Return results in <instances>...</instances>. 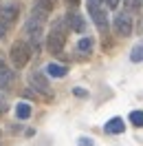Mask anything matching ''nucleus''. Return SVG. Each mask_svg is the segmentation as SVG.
<instances>
[{
  "instance_id": "1",
  "label": "nucleus",
  "mask_w": 143,
  "mask_h": 146,
  "mask_svg": "<svg viewBox=\"0 0 143 146\" xmlns=\"http://www.w3.org/2000/svg\"><path fill=\"white\" fill-rule=\"evenodd\" d=\"M9 58L16 69H24L29 62H31V46L24 40H16L9 49Z\"/></svg>"
},
{
  "instance_id": "2",
  "label": "nucleus",
  "mask_w": 143,
  "mask_h": 146,
  "mask_svg": "<svg viewBox=\"0 0 143 146\" xmlns=\"http://www.w3.org/2000/svg\"><path fill=\"white\" fill-rule=\"evenodd\" d=\"M64 29H66V25H64V22H55V25H53L51 33L46 36V49H49V53L57 55V53L64 49V42H66Z\"/></svg>"
},
{
  "instance_id": "3",
  "label": "nucleus",
  "mask_w": 143,
  "mask_h": 146,
  "mask_svg": "<svg viewBox=\"0 0 143 146\" xmlns=\"http://www.w3.org/2000/svg\"><path fill=\"white\" fill-rule=\"evenodd\" d=\"M88 11L92 16V20H95L97 29L101 33H106L108 31V16H106V11L101 9V0H88Z\"/></svg>"
},
{
  "instance_id": "4",
  "label": "nucleus",
  "mask_w": 143,
  "mask_h": 146,
  "mask_svg": "<svg viewBox=\"0 0 143 146\" xmlns=\"http://www.w3.org/2000/svg\"><path fill=\"white\" fill-rule=\"evenodd\" d=\"M29 82H31V86H33L37 93H42V95H46V98H51V95H53L51 84H49V80H46L44 71H33L31 75H29Z\"/></svg>"
},
{
  "instance_id": "5",
  "label": "nucleus",
  "mask_w": 143,
  "mask_h": 146,
  "mask_svg": "<svg viewBox=\"0 0 143 146\" xmlns=\"http://www.w3.org/2000/svg\"><path fill=\"white\" fill-rule=\"evenodd\" d=\"M16 18H20V5L18 2H7L0 7V20L9 27L11 22H16Z\"/></svg>"
},
{
  "instance_id": "6",
  "label": "nucleus",
  "mask_w": 143,
  "mask_h": 146,
  "mask_svg": "<svg viewBox=\"0 0 143 146\" xmlns=\"http://www.w3.org/2000/svg\"><path fill=\"white\" fill-rule=\"evenodd\" d=\"M115 31L119 33V36L128 38L130 33H132V18L128 16V13H119V16H115Z\"/></svg>"
},
{
  "instance_id": "7",
  "label": "nucleus",
  "mask_w": 143,
  "mask_h": 146,
  "mask_svg": "<svg viewBox=\"0 0 143 146\" xmlns=\"http://www.w3.org/2000/svg\"><path fill=\"white\" fill-rule=\"evenodd\" d=\"M44 18H37V16H31L29 20H24V27L22 31L27 33V36H33V33H42V27H44Z\"/></svg>"
},
{
  "instance_id": "8",
  "label": "nucleus",
  "mask_w": 143,
  "mask_h": 146,
  "mask_svg": "<svg viewBox=\"0 0 143 146\" xmlns=\"http://www.w3.org/2000/svg\"><path fill=\"white\" fill-rule=\"evenodd\" d=\"M66 25H68V29L75 31V33H84V31H86V22H84V18H81L79 13H68V16H66Z\"/></svg>"
},
{
  "instance_id": "9",
  "label": "nucleus",
  "mask_w": 143,
  "mask_h": 146,
  "mask_svg": "<svg viewBox=\"0 0 143 146\" xmlns=\"http://www.w3.org/2000/svg\"><path fill=\"white\" fill-rule=\"evenodd\" d=\"M104 131H106L108 135H121L125 131V122L121 117H112L106 122V126H104Z\"/></svg>"
},
{
  "instance_id": "10",
  "label": "nucleus",
  "mask_w": 143,
  "mask_h": 146,
  "mask_svg": "<svg viewBox=\"0 0 143 146\" xmlns=\"http://www.w3.org/2000/svg\"><path fill=\"white\" fill-rule=\"evenodd\" d=\"M53 11V2L51 0H37L35 5H33V16H37V18H49V13Z\"/></svg>"
},
{
  "instance_id": "11",
  "label": "nucleus",
  "mask_w": 143,
  "mask_h": 146,
  "mask_svg": "<svg viewBox=\"0 0 143 146\" xmlns=\"http://www.w3.org/2000/svg\"><path fill=\"white\" fill-rule=\"evenodd\" d=\"M44 73H46V75H51V78H64V75L68 73V66H66V64H55V62H51V64H46Z\"/></svg>"
},
{
  "instance_id": "12",
  "label": "nucleus",
  "mask_w": 143,
  "mask_h": 146,
  "mask_svg": "<svg viewBox=\"0 0 143 146\" xmlns=\"http://www.w3.org/2000/svg\"><path fill=\"white\" fill-rule=\"evenodd\" d=\"M13 71H9V69H5L2 66V62H0V91H5V89H9L11 84H13Z\"/></svg>"
},
{
  "instance_id": "13",
  "label": "nucleus",
  "mask_w": 143,
  "mask_h": 146,
  "mask_svg": "<svg viewBox=\"0 0 143 146\" xmlns=\"http://www.w3.org/2000/svg\"><path fill=\"white\" fill-rule=\"evenodd\" d=\"M16 115H18V119H29L31 117V104L29 102H18L16 104Z\"/></svg>"
},
{
  "instance_id": "14",
  "label": "nucleus",
  "mask_w": 143,
  "mask_h": 146,
  "mask_svg": "<svg viewBox=\"0 0 143 146\" xmlns=\"http://www.w3.org/2000/svg\"><path fill=\"white\" fill-rule=\"evenodd\" d=\"M130 60H132V62H143V40H139V42L132 46V51H130Z\"/></svg>"
},
{
  "instance_id": "15",
  "label": "nucleus",
  "mask_w": 143,
  "mask_h": 146,
  "mask_svg": "<svg viewBox=\"0 0 143 146\" xmlns=\"http://www.w3.org/2000/svg\"><path fill=\"white\" fill-rule=\"evenodd\" d=\"M90 49H92V38H81V40H77V46H75L77 53H90Z\"/></svg>"
},
{
  "instance_id": "16",
  "label": "nucleus",
  "mask_w": 143,
  "mask_h": 146,
  "mask_svg": "<svg viewBox=\"0 0 143 146\" xmlns=\"http://www.w3.org/2000/svg\"><path fill=\"white\" fill-rule=\"evenodd\" d=\"M130 124H134L136 128H143V111H132L130 113Z\"/></svg>"
},
{
  "instance_id": "17",
  "label": "nucleus",
  "mask_w": 143,
  "mask_h": 146,
  "mask_svg": "<svg viewBox=\"0 0 143 146\" xmlns=\"http://www.w3.org/2000/svg\"><path fill=\"white\" fill-rule=\"evenodd\" d=\"M31 51H33V49H35V51H40V49H42V33H33V36H31Z\"/></svg>"
},
{
  "instance_id": "18",
  "label": "nucleus",
  "mask_w": 143,
  "mask_h": 146,
  "mask_svg": "<svg viewBox=\"0 0 143 146\" xmlns=\"http://www.w3.org/2000/svg\"><path fill=\"white\" fill-rule=\"evenodd\" d=\"M125 7H128V11H139L141 9V0H125Z\"/></svg>"
},
{
  "instance_id": "19",
  "label": "nucleus",
  "mask_w": 143,
  "mask_h": 146,
  "mask_svg": "<svg viewBox=\"0 0 143 146\" xmlns=\"http://www.w3.org/2000/svg\"><path fill=\"white\" fill-rule=\"evenodd\" d=\"M73 95H75V98H88V93L84 91V89H79V86L73 89Z\"/></svg>"
},
{
  "instance_id": "20",
  "label": "nucleus",
  "mask_w": 143,
  "mask_h": 146,
  "mask_svg": "<svg viewBox=\"0 0 143 146\" xmlns=\"http://www.w3.org/2000/svg\"><path fill=\"white\" fill-rule=\"evenodd\" d=\"M77 144H79V146H95V142L88 139V137H79V139H77Z\"/></svg>"
},
{
  "instance_id": "21",
  "label": "nucleus",
  "mask_w": 143,
  "mask_h": 146,
  "mask_svg": "<svg viewBox=\"0 0 143 146\" xmlns=\"http://www.w3.org/2000/svg\"><path fill=\"white\" fill-rule=\"evenodd\" d=\"M5 111H7V100H5V95L0 93V115H2Z\"/></svg>"
},
{
  "instance_id": "22",
  "label": "nucleus",
  "mask_w": 143,
  "mask_h": 146,
  "mask_svg": "<svg viewBox=\"0 0 143 146\" xmlns=\"http://www.w3.org/2000/svg\"><path fill=\"white\" fill-rule=\"evenodd\" d=\"M106 2V7H110V9H117V5H119V0H104Z\"/></svg>"
},
{
  "instance_id": "23",
  "label": "nucleus",
  "mask_w": 143,
  "mask_h": 146,
  "mask_svg": "<svg viewBox=\"0 0 143 146\" xmlns=\"http://www.w3.org/2000/svg\"><path fill=\"white\" fill-rule=\"evenodd\" d=\"M5 36H7V25L0 20V38H5Z\"/></svg>"
},
{
  "instance_id": "24",
  "label": "nucleus",
  "mask_w": 143,
  "mask_h": 146,
  "mask_svg": "<svg viewBox=\"0 0 143 146\" xmlns=\"http://www.w3.org/2000/svg\"><path fill=\"white\" fill-rule=\"evenodd\" d=\"M64 2H66V5H68V7H77V5H79L81 0H64Z\"/></svg>"
},
{
  "instance_id": "25",
  "label": "nucleus",
  "mask_w": 143,
  "mask_h": 146,
  "mask_svg": "<svg viewBox=\"0 0 143 146\" xmlns=\"http://www.w3.org/2000/svg\"><path fill=\"white\" fill-rule=\"evenodd\" d=\"M22 98H29V100H33L35 95H33V93H31V91H22Z\"/></svg>"
},
{
  "instance_id": "26",
  "label": "nucleus",
  "mask_w": 143,
  "mask_h": 146,
  "mask_svg": "<svg viewBox=\"0 0 143 146\" xmlns=\"http://www.w3.org/2000/svg\"><path fill=\"white\" fill-rule=\"evenodd\" d=\"M141 7H143V0H141Z\"/></svg>"
}]
</instances>
